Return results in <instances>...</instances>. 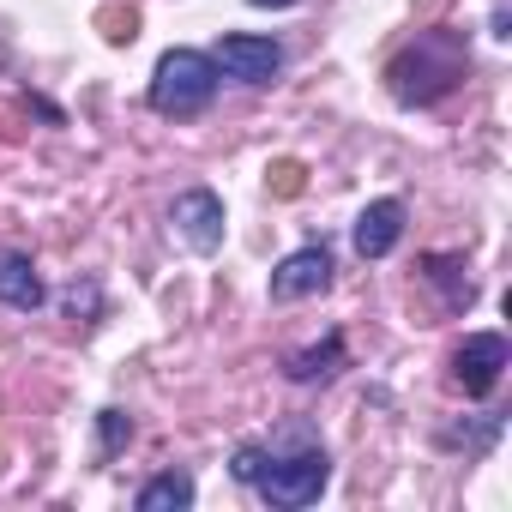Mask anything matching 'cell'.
Returning a JSON list of instances; mask_svg holds the SVG:
<instances>
[{
    "instance_id": "9c48e42d",
    "label": "cell",
    "mask_w": 512,
    "mask_h": 512,
    "mask_svg": "<svg viewBox=\"0 0 512 512\" xmlns=\"http://www.w3.org/2000/svg\"><path fill=\"white\" fill-rule=\"evenodd\" d=\"M0 302L7 308H19V314H37L43 302H49V284L37 278V266L25 260V253H0Z\"/></svg>"
},
{
    "instance_id": "5bb4252c",
    "label": "cell",
    "mask_w": 512,
    "mask_h": 512,
    "mask_svg": "<svg viewBox=\"0 0 512 512\" xmlns=\"http://www.w3.org/2000/svg\"><path fill=\"white\" fill-rule=\"evenodd\" d=\"M260 464H266V446H253V440H247V446H235V464H229V470H235V482H247V488H253Z\"/></svg>"
},
{
    "instance_id": "277c9868",
    "label": "cell",
    "mask_w": 512,
    "mask_h": 512,
    "mask_svg": "<svg viewBox=\"0 0 512 512\" xmlns=\"http://www.w3.org/2000/svg\"><path fill=\"white\" fill-rule=\"evenodd\" d=\"M211 61H217V73H229V79H241V85H272V79L284 73V49H278L272 37H247V31L217 37Z\"/></svg>"
},
{
    "instance_id": "7c38bea8",
    "label": "cell",
    "mask_w": 512,
    "mask_h": 512,
    "mask_svg": "<svg viewBox=\"0 0 512 512\" xmlns=\"http://www.w3.org/2000/svg\"><path fill=\"white\" fill-rule=\"evenodd\" d=\"M422 278H428V284H434V290L446 296V308H452V314L476 302V284H470V278L458 272V260H446V253H434V260H428V272H422Z\"/></svg>"
},
{
    "instance_id": "9a60e30c",
    "label": "cell",
    "mask_w": 512,
    "mask_h": 512,
    "mask_svg": "<svg viewBox=\"0 0 512 512\" xmlns=\"http://www.w3.org/2000/svg\"><path fill=\"white\" fill-rule=\"evenodd\" d=\"M67 308H73V314H79V308H85V314H91V308H97V290H91V284H85V290H79V284H73V290H67Z\"/></svg>"
},
{
    "instance_id": "52a82bcc",
    "label": "cell",
    "mask_w": 512,
    "mask_h": 512,
    "mask_svg": "<svg viewBox=\"0 0 512 512\" xmlns=\"http://www.w3.org/2000/svg\"><path fill=\"white\" fill-rule=\"evenodd\" d=\"M332 284V253L326 247H296L290 260L272 266V302H308Z\"/></svg>"
},
{
    "instance_id": "2e32d148",
    "label": "cell",
    "mask_w": 512,
    "mask_h": 512,
    "mask_svg": "<svg viewBox=\"0 0 512 512\" xmlns=\"http://www.w3.org/2000/svg\"><path fill=\"white\" fill-rule=\"evenodd\" d=\"M247 7H296V0H247Z\"/></svg>"
},
{
    "instance_id": "5b68a950",
    "label": "cell",
    "mask_w": 512,
    "mask_h": 512,
    "mask_svg": "<svg viewBox=\"0 0 512 512\" xmlns=\"http://www.w3.org/2000/svg\"><path fill=\"white\" fill-rule=\"evenodd\" d=\"M506 368H512V350H506L500 332H470L452 356V380L464 386V398H488Z\"/></svg>"
},
{
    "instance_id": "6da1fadb",
    "label": "cell",
    "mask_w": 512,
    "mask_h": 512,
    "mask_svg": "<svg viewBox=\"0 0 512 512\" xmlns=\"http://www.w3.org/2000/svg\"><path fill=\"white\" fill-rule=\"evenodd\" d=\"M470 55H464V37L458 31H422L392 67H386V91L404 103V109H428L440 103L458 79H464Z\"/></svg>"
},
{
    "instance_id": "30bf717a",
    "label": "cell",
    "mask_w": 512,
    "mask_h": 512,
    "mask_svg": "<svg viewBox=\"0 0 512 512\" xmlns=\"http://www.w3.org/2000/svg\"><path fill=\"white\" fill-rule=\"evenodd\" d=\"M344 368V332H326L320 344H308V350H296L290 362H284V374L296 380V386H314V380H332Z\"/></svg>"
},
{
    "instance_id": "3957f363",
    "label": "cell",
    "mask_w": 512,
    "mask_h": 512,
    "mask_svg": "<svg viewBox=\"0 0 512 512\" xmlns=\"http://www.w3.org/2000/svg\"><path fill=\"white\" fill-rule=\"evenodd\" d=\"M217 61L211 55H199V49H169L163 61H157V73H151V109L157 115H169V121H187V115H199V109H211V97H217Z\"/></svg>"
},
{
    "instance_id": "8992f818",
    "label": "cell",
    "mask_w": 512,
    "mask_h": 512,
    "mask_svg": "<svg viewBox=\"0 0 512 512\" xmlns=\"http://www.w3.org/2000/svg\"><path fill=\"white\" fill-rule=\"evenodd\" d=\"M169 223H175V235H181L193 253H217V247H223V199H217L211 187H187V193H175Z\"/></svg>"
},
{
    "instance_id": "4fadbf2b",
    "label": "cell",
    "mask_w": 512,
    "mask_h": 512,
    "mask_svg": "<svg viewBox=\"0 0 512 512\" xmlns=\"http://www.w3.org/2000/svg\"><path fill=\"white\" fill-rule=\"evenodd\" d=\"M97 440H103V458L121 452V446L133 440V416H127V410H97Z\"/></svg>"
},
{
    "instance_id": "7a4b0ae2",
    "label": "cell",
    "mask_w": 512,
    "mask_h": 512,
    "mask_svg": "<svg viewBox=\"0 0 512 512\" xmlns=\"http://www.w3.org/2000/svg\"><path fill=\"white\" fill-rule=\"evenodd\" d=\"M284 446H290V452H278V446L266 452L253 488H260L272 506H314V500L326 494V482H332V458H326L320 440H308V428H290Z\"/></svg>"
},
{
    "instance_id": "8fae6325",
    "label": "cell",
    "mask_w": 512,
    "mask_h": 512,
    "mask_svg": "<svg viewBox=\"0 0 512 512\" xmlns=\"http://www.w3.org/2000/svg\"><path fill=\"white\" fill-rule=\"evenodd\" d=\"M133 506H139V512H187V506H193V476H187V470H163V476H151V482L133 494Z\"/></svg>"
},
{
    "instance_id": "ba28073f",
    "label": "cell",
    "mask_w": 512,
    "mask_h": 512,
    "mask_svg": "<svg viewBox=\"0 0 512 512\" xmlns=\"http://www.w3.org/2000/svg\"><path fill=\"white\" fill-rule=\"evenodd\" d=\"M404 199H374V205H362V217H356V229H350V241H356V253L362 260H386V253L404 241Z\"/></svg>"
}]
</instances>
